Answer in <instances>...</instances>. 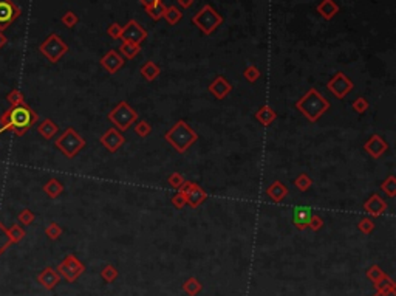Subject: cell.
Instances as JSON below:
<instances>
[{"label": "cell", "mask_w": 396, "mask_h": 296, "mask_svg": "<svg viewBox=\"0 0 396 296\" xmlns=\"http://www.w3.org/2000/svg\"><path fill=\"white\" fill-rule=\"evenodd\" d=\"M36 121H37V114L26 104L11 106L0 117V124H2L0 126V134H3L5 131H12L14 134L22 135L33 124H36Z\"/></svg>", "instance_id": "obj_1"}, {"label": "cell", "mask_w": 396, "mask_h": 296, "mask_svg": "<svg viewBox=\"0 0 396 296\" xmlns=\"http://www.w3.org/2000/svg\"><path fill=\"white\" fill-rule=\"evenodd\" d=\"M294 107L311 123H316L325 112L330 109V101L325 96H322L314 87H311L299 101L294 104Z\"/></svg>", "instance_id": "obj_2"}, {"label": "cell", "mask_w": 396, "mask_h": 296, "mask_svg": "<svg viewBox=\"0 0 396 296\" xmlns=\"http://www.w3.org/2000/svg\"><path fill=\"white\" fill-rule=\"evenodd\" d=\"M164 138L178 153H185L198 140V135L186 121L180 120L166 132Z\"/></svg>", "instance_id": "obj_3"}, {"label": "cell", "mask_w": 396, "mask_h": 296, "mask_svg": "<svg viewBox=\"0 0 396 296\" xmlns=\"http://www.w3.org/2000/svg\"><path fill=\"white\" fill-rule=\"evenodd\" d=\"M107 118H108V121L115 124V128L119 132H125L132 128V124H135L138 121V112H135V109H132L129 103L121 101L111 109V112L107 115Z\"/></svg>", "instance_id": "obj_4"}, {"label": "cell", "mask_w": 396, "mask_h": 296, "mask_svg": "<svg viewBox=\"0 0 396 296\" xmlns=\"http://www.w3.org/2000/svg\"><path fill=\"white\" fill-rule=\"evenodd\" d=\"M56 148H58L67 158H75L76 155L86 148V140H84L73 128H68L64 134L56 140Z\"/></svg>", "instance_id": "obj_5"}, {"label": "cell", "mask_w": 396, "mask_h": 296, "mask_svg": "<svg viewBox=\"0 0 396 296\" xmlns=\"http://www.w3.org/2000/svg\"><path fill=\"white\" fill-rule=\"evenodd\" d=\"M192 22L200 28L203 31V34L206 36H210L214 33L217 28L221 25L223 22V17L220 14L212 8L210 5H204L200 11H198L195 16L192 17Z\"/></svg>", "instance_id": "obj_6"}, {"label": "cell", "mask_w": 396, "mask_h": 296, "mask_svg": "<svg viewBox=\"0 0 396 296\" xmlns=\"http://www.w3.org/2000/svg\"><path fill=\"white\" fill-rule=\"evenodd\" d=\"M39 50H40V53L44 54L50 62L56 64L68 51V45L56 33H51L39 45Z\"/></svg>", "instance_id": "obj_7"}, {"label": "cell", "mask_w": 396, "mask_h": 296, "mask_svg": "<svg viewBox=\"0 0 396 296\" xmlns=\"http://www.w3.org/2000/svg\"><path fill=\"white\" fill-rule=\"evenodd\" d=\"M56 272L62 276L67 283H75V281L86 272V265H84L75 255H68L65 259L58 265Z\"/></svg>", "instance_id": "obj_8"}, {"label": "cell", "mask_w": 396, "mask_h": 296, "mask_svg": "<svg viewBox=\"0 0 396 296\" xmlns=\"http://www.w3.org/2000/svg\"><path fill=\"white\" fill-rule=\"evenodd\" d=\"M327 89L330 93H333L337 100H344V98L355 89V84L353 81L342 72H337L328 82H327Z\"/></svg>", "instance_id": "obj_9"}, {"label": "cell", "mask_w": 396, "mask_h": 296, "mask_svg": "<svg viewBox=\"0 0 396 296\" xmlns=\"http://www.w3.org/2000/svg\"><path fill=\"white\" fill-rule=\"evenodd\" d=\"M178 191L185 195L186 203L189 206H192V208H198L200 205H203L206 202V199H207L206 191L200 185L194 183V181H185V183H183V186Z\"/></svg>", "instance_id": "obj_10"}, {"label": "cell", "mask_w": 396, "mask_h": 296, "mask_svg": "<svg viewBox=\"0 0 396 296\" xmlns=\"http://www.w3.org/2000/svg\"><path fill=\"white\" fill-rule=\"evenodd\" d=\"M20 14L22 9L12 0H0V31L6 30Z\"/></svg>", "instance_id": "obj_11"}, {"label": "cell", "mask_w": 396, "mask_h": 296, "mask_svg": "<svg viewBox=\"0 0 396 296\" xmlns=\"http://www.w3.org/2000/svg\"><path fill=\"white\" fill-rule=\"evenodd\" d=\"M147 37V31L141 26L136 20H129L125 26H122L121 39L122 42H133V44H139Z\"/></svg>", "instance_id": "obj_12"}, {"label": "cell", "mask_w": 396, "mask_h": 296, "mask_svg": "<svg viewBox=\"0 0 396 296\" xmlns=\"http://www.w3.org/2000/svg\"><path fill=\"white\" fill-rule=\"evenodd\" d=\"M364 149H365V152L369 153L372 158H376V160H378V158L383 157L384 152H387L389 145H387V142H386V140H384L383 137L378 135V134H375V135H372V137L365 142Z\"/></svg>", "instance_id": "obj_13"}, {"label": "cell", "mask_w": 396, "mask_h": 296, "mask_svg": "<svg viewBox=\"0 0 396 296\" xmlns=\"http://www.w3.org/2000/svg\"><path fill=\"white\" fill-rule=\"evenodd\" d=\"M99 142H101V145L108 150V152H111V153H115L124 143H125V138H124V135L116 129V128H111V129H108L102 137H101V140H99Z\"/></svg>", "instance_id": "obj_14"}, {"label": "cell", "mask_w": 396, "mask_h": 296, "mask_svg": "<svg viewBox=\"0 0 396 296\" xmlns=\"http://www.w3.org/2000/svg\"><path fill=\"white\" fill-rule=\"evenodd\" d=\"M364 211L372 217H379L387 211V203L379 194H372L364 203Z\"/></svg>", "instance_id": "obj_15"}, {"label": "cell", "mask_w": 396, "mask_h": 296, "mask_svg": "<svg viewBox=\"0 0 396 296\" xmlns=\"http://www.w3.org/2000/svg\"><path fill=\"white\" fill-rule=\"evenodd\" d=\"M207 90H209V93L214 95L217 100H224V98L231 93L232 86H231V82L226 79L224 76H217L214 81L209 84Z\"/></svg>", "instance_id": "obj_16"}, {"label": "cell", "mask_w": 396, "mask_h": 296, "mask_svg": "<svg viewBox=\"0 0 396 296\" xmlns=\"http://www.w3.org/2000/svg\"><path fill=\"white\" fill-rule=\"evenodd\" d=\"M101 65L107 70L108 73L113 75L124 65V58L116 50H110L101 58Z\"/></svg>", "instance_id": "obj_17"}, {"label": "cell", "mask_w": 396, "mask_h": 296, "mask_svg": "<svg viewBox=\"0 0 396 296\" xmlns=\"http://www.w3.org/2000/svg\"><path fill=\"white\" fill-rule=\"evenodd\" d=\"M313 216V211H311L309 206H296L293 209V223L297 230H306L308 228V223H309V219Z\"/></svg>", "instance_id": "obj_18"}, {"label": "cell", "mask_w": 396, "mask_h": 296, "mask_svg": "<svg viewBox=\"0 0 396 296\" xmlns=\"http://www.w3.org/2000/svg\"><path fill=\"white\" fill-rule=\"evenodd\" d=\"M59 281H61L59 273L54 269H51V267H47V269H44L37 275V283L45 290H53L56 286L59 284Z\"/></svg>", "instance_id": "obj_19"}, {"label": "cell", "mask_w": 396, "mask_h": 296, "mask_svg": "<svg viewBox=\"0 0 396 296\" xmlns=\"http://www.w3.org/2000/svg\"><path fill=\"white\" fill-rule=\"evenodd\" d=\"M266 195L270 197L274 203H280L288 195V188L280 180H276L266 188Z\"/></svg>", "instance_id": "obj_20"}, {"label": "cell", "mask_w": 396, "mask_h": 296, "mask_svg": "<svg viewBox=\"0 0 396 296\" xmlns=\"http://www.w3.org/2000/svg\"><path fill=\"white\" fill-rule=\"evenodd\" d=\"M276 118H277L276 110H274L271 106H268V104L262 106V107L256 112V120H257L262 126H265V128H268V126H271V124L276 121Z\"/></svg>", "instance_id": "obj_21"}, {"label": "cell", "mask_w": 396, "mask_h": 296, "mask_svg": "<svg viewBox=\"0 0 396 296\" xmlns=\"http://www.w3.org/2000/svg\"><path fill=\"white\" fill-rule=\"evenodd\" d=\"M317 12L320 14L323 19L330 20L339 12V6H337V3L334 2V0H322V2L317 5Z\"/></svg>", "instance_id": "obj_22"}, {"label": "cell", "mask_w": 396, "mask_h": 296, "mask_svg": "<svg viewBox=\"0 0 396 296\" xmlns=\"http://www.w3.org/2000/svg\"><path fill=\"white\" fill-rule=\"evenodd\" d=\"M139 72H141V75H143V78L146 81L152 82V81H155V79L160 76L161 68L157 64H155L153 61H147V62H144L143 65H141Z\"/></svg>", "instance_id": "obj_23"}, {"label": "cell", "mask_w": 396, "mask_h": 296, "mask_svg": "<svg viewBox=\"0 0 396 296\" xmlns=\"http://www.w3.org/2000/svg\"><path fill=\"white\" fill-rule=\"evenodd\" d=\"M59 128H58V124H56L53 120L50 118H45L44 121H42L39 126H37V132L44 137L45 140H51L56 134H58Z\"/></svg>", "instance_id": "obj_24"}, {"label": "cell", "mask_w": 396, "mask_h": 296, "mask_svg": "<svg viewBox=\"0 0 396 296\" xmlns=\"http://www.w3.org/2000/svg\"><path fill=\"white\" fill-rule=\"evenodd\" d=\"M201 290H203V284L194 276H191L189 279H186L185 283H183V292L188 296H197Z\"/></svg>", "instance_id": "obj_25"}, {"label": "cell", "mask_w": 396, "mask_h": 296, "mask_svg": "<svg viewBox=\"0 0 396 296\" xmlns=\"http://www.w3.org/2000/svg\"><path fill=\"white\" fill-rule=\"evenodd\" d=\"M62 191H64V186L58 178H50L44 186V192L48 197H51V199H56L58 195H61Z\"/></svg>", "instance_id": "obj_26"}, {"label": "cell", "mask_w": 396, "mask_h": 296, "mask_svg": "<svg viewBox=\"0 0 396 296\" xmlns=\"http://www.w3.org/2000/svg\"><path fill=\"white\" fill-rule=\"evenodd\" d=\"M121 53L125 59H133L135 56L141 51V45L139 44H133V42H122L119 47Z\"/></svg>", "instance_id": "obj_27"}, {"label": "cell", "mask_w": 396, "mask_h": 296, "mask_svg": "<svg viewBox=\"0 0 396 296\" xmlns=\"http://www.w3.org/2000/svg\"><path fill=\"white\" fill-rule=\"evenodd\" d=\"M101 276L102 279L105 281L107 284H111V283H115V281L118 279L119 276V272L115 265H111V264H105L104 265V269L101 270Z\"/></svg>", "instance_id": "obj_28"}, {"label": "cell", "mask_w": 396, "mask_h": 296, "mask_svg": "<svg viewBox=\"0 0 396 296\" xmlns=\"http://www.w3.org/2000/svg\"><path fill=\"white\" fill-rule=\"evenodd\" d=\"M375 289L378 292H396V283L387 275L378 283H375Z\"/></svg>", "instance_id": "obj_29"}, {"label": "cell", "mask_w": 396, "mask_h": 296, "mask_svg": "<svg viewBox=\"0 0 396 296\" xmlns=\"http://www.w3.org/2000/svg\"><path fill=\"white\" fill-rule=\"evenodd\" d=\"M163 17L167 20L169 25H177L181 20L183 14H181V11L177 6H169V8H166V12H164Z\"/></svg>", "instance_id": "obj_30"}, {"label": "cell", "mask_w": 396, "mask_h": 296, "mask_svg": "<svg viewBox=\"0 0 396 296\" xmlns=\"http://www.w3.org/2000/svg\"><path fill=\"white\" fill-rule=\"evenodd\" d=\"M381 191H384L390 199H393L396 195V177L389 175L383 183H381Z\"/></svg>", "instance_id": "obj_31"}, {"label": "cell", "mask_w": 396, "mask_h": 296, "mask_svg": "<svg viewBox=\"0 0 396 296\" xmlns=\"http://www.w3.org/2000/svg\"><path fill=\"white\" fill-rule=\"evenodd\" d=\"M294 185H296V188L299 189V191L306 192L311 186H313V180H311L309 175H306V174H300L299 177L294 180Z\"/></svg>", "instance_id": "obj_32"}, {"label": "cell", "mask_w": 396, "mask_h": 296, "mask_svg": "<svg viewBox=\"0 0 396 296\" xmlns=\"http://www.w3.org/2000/svg\"><path fill=\"white\" fill-rule=\"evenodd\" d=\"M166 8H167V6H166L163 2H158L157 5H153V6H150V8H146V11H147V14H149V16H150L153 20H158V19H161V17L164 16Z\"/></svg>", "instance_id": "obj_33"}, {"label": "cell", "mask_w": 396, "mask_h": 296, "mask_svg": "<svg viewBox=\"0 0 396 296\" xmlns=\"http://www.w3.org/2000/svg\"><path fill=\"white\" fill-rule=\"evenodd\" d=\"M358 230L362 233V234H372L373 230H375V222L372 217H362L358 223Z\"/></svg>", "instance_id": "obj_34"}, {"label": "cell", "mask_w": 396, "mask_h": 296, "mask_svg": "<svg viewBox=\"0 0 396 296\" xmlns=\"http://www.w3.org/2000/svg\"><path fill=\"white\" fill-rule=\"evenodd\" d=\"M135 134L138 137H141V138H146V137H149L152 134V126L147 121L141 120V121H138L135 124Z\"/></svg>", "instance_id": "obj_35"}, {"label": "cell", "mask_w": 396, "mask_h": 296, "mask_svg": "<svg viewBox=\"0 0 396 296\" xmlns=\"http://www.w3.org/2000/svg\"><path fill=\"white\" fill-rule=\"evenodd\" d=\"M12 244L11 237L8 234V228H5L2 223H0V255Z\"/></svg>", "instance_id": "obj_36"}, {"label": "cell", "mask_w": 396, "mask_h": 296, "mask_svg": "<svg viewBox=\"0 0 396 296\" xmlns=\"http://www.w3.org/2000/svg\"><path fill=\"white\" fill-rule=\"evenodd\" d=\"M243 76H245V79L248 82L254 84L256 81H259V78H260V70L256 65H248L245 68V72H243Z\"/></svg>", "instance_id": "obj_37"}, {"label": "cell", "mask_w": 396, "mask_h": 296, "mask_svg": "<svg viewBox=\"0 0 396 296\" xmlns=\"http://www.w3.org/2000/svg\"><path fill=\"white\" fill-rule=\"evenodd\" d=\"M384 276H387V273H384L378 265H372L370 269L367 270V278H369V281H372L373 284L378 283V281H381Z\"/></svg>", "instance_id": "obj_38"}, {"label": "cell", "mask_w": 396, "mask_h": 296, "mask_svg": "<svg viewBox=\"0 0 396 296\" xmlns=\"http://www.w3.org/2000/svg\"><path fill=\"white\" fill-rule=\"evenodd\" d=\"M8 234H9V237H11L12 244L20 242L22 239L25 237V231H23V228L19 227V223H16V225H12V227H9V228H8Z\"/></svg>", "instance_id": "obj_39"}, {"label": "cell", "mask_w": 396, "mask_h": 296, "mask_svg": "<svg viewBox=\"0 0 396 296\" xmlns=\"http://www.w3.org/2000/svg\"><path fill=\"white\" fill-rule=\"evenodd\" d=\"M45 234L48 236V239H51V241H56V239H59L62 236V228L56 222H51L45 228Z\"/></svg>", "instance_id": "obj_40"}, {"label": "cell", "mask_w": 396, "mask_h": 296, "mask_svg": "<svg viewBox=\"0 0 396 296\" xmlns=\"http://www.w3.org/2000/svg\"><path fill=\"white\" fill-rule=\"evenodd\" d=\"M185 181H186L185 177H183L180 172H174V174H171V175L167 177V183H169V185H171L174 189H180Z\"/></svg>", "instance_id": "obj_41"}, {"label": "cell", "mask_w": 396, "mask_h": 296, "mask_svg": "<svg viewBox=\"0 0 396 296\" xmlns=\"http://www.w3.org/2000/svg\"><path fill=\"white\" fill-rule=\"evenodd\" d=\"M351 107H353V110H355V112H358V114H364V112L369 109V101H367L364 96H359V98H356L355 101H353Z\"/></svg>", "instance_id": "obj_42"}, {"label": "cell", "mask_w": 396, "mask_h": 296, "mask_svg": "<svg viewBox=\"0 0 396 296\" xmlns=\"http://www.w3.org/2000/svg\"><path fill=\"white\" fill-rule=\"evenodd\" d=\"M62 23L67 26V28H73L78 22H79V19H78V16L76 14L73 12V11H67L64 16H62Z\"/></svg>", "instance_id": "obj_43"}, {"label": "cell", "mask_w": 396, "mask_h": 296, "mask_svg": "<svg viewBox=\"0 0 396 296\" xmlns=\"http://www.w3.org/2000/svg\"><path fill=\"white\" fill-rule=\"evenodd\" d=\"M322 227H323V220H322V217L317 216V214H313V216H311L309 223H308V228H309L311 231H319Z\"/></svg>", "instance_id": "obj_44"}, {"label": "cell", "mask_w": 396, "mask_h": 296, "mask_svg": "<svg viewBox=\"0 0 396 296\" xmlns=\"http://www.w3.org/2000/svg\"><path fill=\"white\" fill-rule=\"evenodd\" d=\"M34 214L31 213L30 209H23L22 213L17 216V220L22 223V225H30V223H33V220H34Z\"/></svg>", "instance_id": "obj_45"}, {"label": "cell", "mask_w": 396, "mask_h": 296, "mask_svg": "<svg viewBox=\"0 0 396 296\" xmlns=\"http://www.w3.org/2000/svg\"><path fill=\"white\" fill-rule=\"evenodd\" d=\"M8 101L11 103V106H20V104H25L23 101V96L19 90H12L9 95H8Z\"/></svg>", "instance_id": "obj_46"}, {"label": "cell", "mask_w": 396, "mask_h": 296, "mask_svg": "<svg viewBox=\"0 0 396 296\" xmlns=\"http://www.w3.org/2000/svg\"><path fill=\"white\" fill-rule=\"evenodd\" d=\"M121 33H122V26L119 23H111L108 28H107V34L111 37V39H121Z\"/></svg>", "instance_id": "obj_47"}, {"label": "cell", "mask_w": 396, "mask_h": 296, "mask_svg": "<svg viewBox=\"0 0 396 296\" xmlns=\"http://www.w3.org/2000/svg\"><path fill=\"white\" fill-rule=\"evenodd\" d=\"M172 205H174L177 209H183V208H185V206L188 205V203H186V199H185V195H183L180 191L172 197Z\"/></svg>", "instance_id": "obj_48"}, {"label": "cell", "mask_w": 396, "mask_h": 296, "mask_svg": "<svg viewBox=\"0 0 396 296\" xmlns=\"http://www.w3.org/2000/svg\"><path fill=\"white\" fill-rule=\"evenodd\" d=\"M158 2H161V0H141V3H143L144 8H150L153 5H157Z\"/></svg>", "instance_id": "obj_49"}, {"label": "cell", "mask_w": 396, "mask_h": 296, "mask_svg": "<svg viewBox=\"0 0 396 296\" xmlns=\"http://www.w3.org/2000/svg\"><path fill=\"white\" fill-rule=\"evenodd\" d=\"M372 296H396V292H378Z\"/></svg>", "instance_id": "obj_50"}, {"label": "cell", "mask_w": 396, "mask_h": 296, "mask_svg": "<svg viewBox=\"0 0 396 296\" xmlns=\"http://www.w3.org/2000/svg\"><path fill=\"white\" fill-rule=\"evenodd\" d=\"M178 3H180L183 8H189V6H192L194 0H178Z\"/></svg>", "instance_id": "obj_51"}, {"label": "cell", "mask_w": 396, "mask_h": 296, "mask_svg": "<svg viewBox=\"0 0 396 296\" xmlns=\"http://www.w3.org/2000/svg\"><path fill=\"white\" fill-rule=\"evenodd\" d=\"M6 42H8L6 36L3 34V31H0V48H3L6 45Z\"/></svg>", "instance_id": "obj_52"}]
</instances>
